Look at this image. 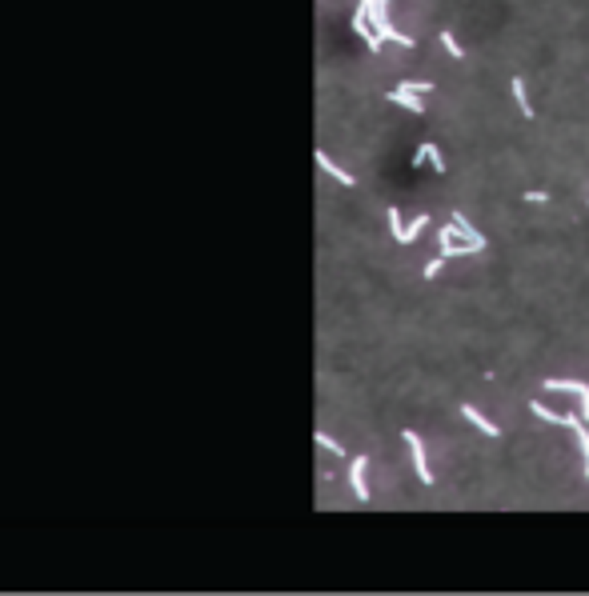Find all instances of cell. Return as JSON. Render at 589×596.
I'll return each mask as SVG.
<instances>
[{"instance_id":"obj_18","label":"cell","mask_w":589,"mask_h":596,"mask_svg":"<svg viewBox=\"0 0 589 596\" xmlns=\"http://www.w3.org/2000/svg\"><path fill=\"white\" fill-rule=\"evenodd\" d=\"M405 89H413L417 96H425V92L433 89V84H429V80H405Z\"/></svg>"},{"instance_id":"obj_10","label":"cell","mask_w":589,"mask_h":596,"mask_svg":"<svg viewBox=\"0 0 589 596\" xmlns=\"http://www.w3.org/2000/svg\"><path fill=\"white\" fill-rule=\"evenodd\" d=\"M461 412H465V416H469V420H473V424H477V429H481V432H485V436H501V429H497V424H493V420H490V416H481V412H477V409H473V404H465V409H461Z\"/></svg>"},{"instance_id":"obj_5","label":"cell","mask_w":589,"mask_h":596,"mask_svg":"<svg viewBox=\"0 0 589 596\" xmlns=\"http://www.w3.org/2000/svg\"><path fill=\"white\" fill-rule=\"evenodd\" d=\"M365 468H369V460H365V456H353V460H349V485H353V492H357V500H361V504H369Z\"/></svg>"},{"instance_id":"obj_16","label":"cell","mask_w":589,"mask_h":596,"mask_svg":"<svg viewBox=\"0 0 589 596\" xmlns=\"http://www.w3.org/2000/svg\"><path fill=\"white\" fill-rule=\"evenodd\" d=\"M441 268H445V256H441V253H437V256H433V260H429V265H425V280H433V276H437V272H441Z\"/></svg>"},{"instance_id":"obj_8","label":"cell","mask_w":589,"mask_h":596,"mask_svg":"<svg viewBox=\"0 0 589 596\" xmlns=\"http://www.w3.org/2000/svg\"><path fill=\"white\" fill-rule=\"evenodd\" d=\"M317 165H321V168H325V172H329V177H333V180H337V184H345V188H353V184H357V180H353V177H349V172H345V168H341V165H333V160H329V153H317Z\"/></svg>"},{"instance_id":"obj_4","label":"cell","mask_w":589,"mask_h":596,"mask_svg":"<svg viewBox=\"0 0 589 596\" xmlns=\"http://www.w3.org/2000/svg\"><path fill=\"white\" fill-rule=\"evenodd\" d=\"M545 388H549V392H573V397H581V420H585L589 424V385H581V380H553V376H549V380H545Z\"/></svg>"},{"instance_id":"obj_17","label":"cell","mask_w":589,"mask_h":596,"mask_svg":"<svg viewBox=\"0 0 589 596\" xmlns=\"http://www.w3.org/2000/svg\"><path fill=\"white\" fill-rule=\"evenodd\" d=\"M385 216H389V228H393V241H397L401 232H405V224H401V212H397V209H389V212H385Z\"/></svg>"},{"instance_id":"obj_11","label":"cell","mask_w":589,"mask_h":596,"mask_svg":"<svg viewBox=\"0 0 589 596\" xmlns=\"http://www.w3.org/2000/svg\"><path fill=\"white\" fill-rule=\"evenodd\" d=\"M529 412H534L537 420H549V424H566V412H553V409H545L541 400H529Z\"/></svg>"},{"instance_id":"obj_2","label":"cell","mask_w":589,"mask_h":596,"mask_svg":"<svg viewBox=\"0 0 589 596\" xmlns=\"http://www.w3.org/2000/svg\"><path fill=\"white\" fill-rule=\"evenodd\" d=\"M401 441L409 444V453H413V468H417V480L421 485H433V473H429V460H425V444H421V436L417 432H401Z\"/></svg>"},{"instance_id":"obj_15","label":"cell","mask_w":589,"mask_h":596,"mask_svg":"<svg viewBox=\"0 0 589 596\" xmlns=\"http://www.w3.org/2000/svg\"><path fill=\"white\" fill-rule=\"evenodd\" d=\"M441 45L449 48V56H457V60L465 56V53H461V45H457V36H453V33H441Z\"/></svg>"},{"instance_id":"obj_14","label":"cell","mask_w":589,"mask_h":596,"mask_svg":"<svg viewBox=\"0 0 589 596\" xmlns=\"http://www.w3.org/2000/svg\"><path fill=\"white\" fill-rule=\"evenodd\" d=\"M421 148H425V156H429V165H433V168H437V172H445V160H441V148H437V144H433V140H425V144H421Z\"/></svg>"},{"instance_id":"obj_9","label":"cell","mask_w":589,"mask_h":596,"mask_svg":"<svg viewBox=\"0 0 589 596\" xmlns=\"http://www.w3.org/2000/svg\"><path fill=\"white\" fill-rule=\"evenodd\" d=\"M425 224H429V216H425V212H421V216H413V221L405 224V232L397 236V244H413V241H417V236L425 232Z\"/></svg>"},{"instance_id":"obj_13","label":"cell","mask_w":589,"mask_h":596,"mask_svg":"<svg viewBox=\"0 0 589 596\" xmlns=\"http://www.w3.org/2000/svg\"><path fill=\"white\" fill-rule=\"evenodd\" d=\"M313 441L321 444V448H329V453L345 456V444H341V441H333V436H329V432H317V436H313Z\"/></svg>"},{"instance_id":"obj_3","label":"cell","mask_w":589,"mask_h":596,"mask_svg":"<svg viewBox=\"0 0 589 596\" xmlns=\"http://www.w3.org/2000/svg\"><path fill=\"white\" fill-rule=\"evenodd\" d=\"M453 236H457V228H453V224L437 232V248H441V256H445V260H453V256H469V253H481L477 244H465V241H461V244H453Z\"/></svg>"},{"instance_id":"obj_7","label":"cell","mask_w":589,"mask_h":596,"mask_svg":"<svg viewBox=\"0 0 589 596\" xmlns=\"http://www.w3.org/2000/svg\"><path fill=\"white\" fill-rule=\"evenodd\" d=\"M453 228H457V236H461V241H465V244H477V248H490V244H485V236L469 228V221H465V216H461V212H453Z\"/></svg>"},{"instance_id":"obj_19","label":"cell","mask_w":589,"mask_h":596,"mask_svg":"<svg viewBox=\"0 0 589 596\" xmlns=\"http://www.w3.org/2000/svg\"><path fill=\"white\" fill-rule=\"evenodd\" d=\"M525 200H529V204H541V200H549V192H541V188H534V192H525Z\"/></svg>"},{"instance_id":"obj_6","label":"cell","mask_w":589,"mask_h":596,"mask_svg":"<svg viewBox=\"0 0 589 596\" xmlns=\"http://www.w3.org/2000/svg\"><path fill=\"white\" fill-rule=\"evenodd\" d=\"M389 100L393 104H401V109H409V112H425V104H421V96L413 89H405V84H397V89H389Z\"/></svg>"},{"instance_id":"obj_20","label":"cell","mask_w":589,"mask_h":596,"mask_svg":"<svg viewBox=\"0 0 589 596\" xmlns=\"http://www.w3.org/2000/svg\"><path fill=\"white\" fill-rule=\"evenodd\" d=\"M585 473H589V456H585Z\"/></svg>"},{"instance_id":"obj_12","label":"cell","mask_w":589,"mask_h":596,"mask_svg":"<svg viewBox=\"0 0 589 596\" xmlns=\"http://www.w3.org/2000/svg\"><path fill=\"white\" fill-rule=\"evenodd\" d=\"M513 96H517V104H522V116L525 121H534V104H529V96H525V84H522V77H513Z\"/></svg>"},{"instance_id":"obj_1","label":"cell","mask_w":589,"mask_h":596,"mask_svg":"<svg viewBox=\"0 0 589 596\" xmlns=\"http://www.w3.org/2000/svg\"><path fill=\"white\" fill-rule=\"evenodd\" d=\"M365 4H369V24H373V33H377L381 40H393V45L413 48V36L397 33V28L389 24V4H385V0H365Z\"/></svg>"}]
</instances>
